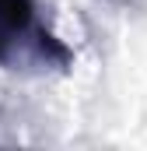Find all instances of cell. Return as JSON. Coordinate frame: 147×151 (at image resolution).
Wrapping results in <instances>:
<instances>
[{
	"mask_svg": "<svg viewBox=\"0 0 147 151\" xmlns=\"http://www.w3.org/2000/svg\"><path fill=\"white\" fill-rule=\"evenodd\" d=\"M35 18V0H0V35L28 32Z\"/></svg>",
	"mask_w": 147,
	"mask_h": 151,
	"instance_id": "obj_1",
	"label": "cell"
}]
</instances>
